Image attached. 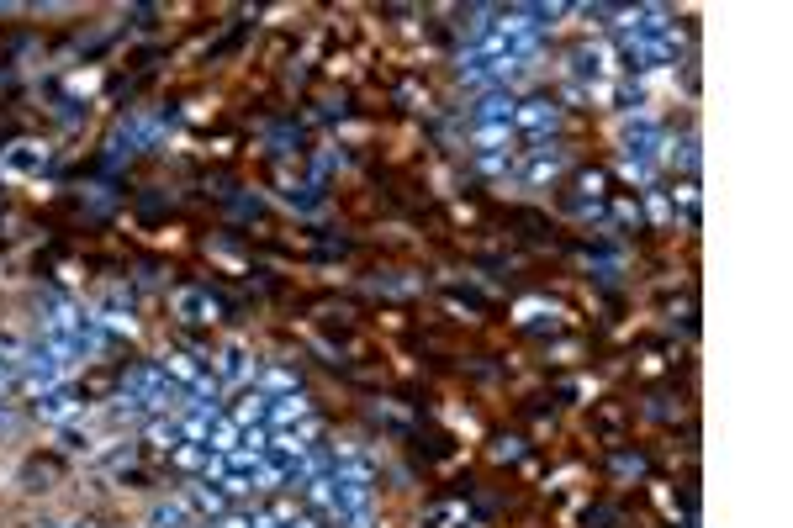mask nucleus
<instances>
[{
	"instance_id": "10",
	"label": "nucleus",
	"mask_w": 793,
	"mask_h": 528,
	"mask_svg": "<svg viewBox=\"0 0 793 528\" xmlns=\"http://www.w3.org/2000/svg\"><path fill=\"white\" fill-rule=\"evenodd\" d=\"M513 127H524V132H534V138H545V132L561 127V111L550 106V101H519V111H513Z\"/></svg>"
},
{
	"instance_id": "7",
	"label": "nucleus",
	"mask_w": 793,
	"mask_h": 528,
	"mask_svg": "<svg viewBox=\"0 0 793 528\" xmlns=\"http://www.w3.org/2000/svg\"><path fill=\"white\" fill-rule=\"evenodd\" d=\"M571 74H577V80H593V85H603L608 74H614V53H608L603 43H587V48H577V53H571Z\"/></svg>"
},
{
	"instance_id": "23",
	"label": "nucleus",
	"mask_w": 793,
	"mask_h": 528,
	"mask_svg": "<svg viewBox=\"0 0 793 528\" xmlns=\"http://www.w3.org/2000/svg\"><path fill=\"white\" fill-rule=\"evenodd\" d=\"M16 381H22V365H16V360H6V354H0V391H11Z\"/></svg>"
},
{
	"instance_id": "25",
	"label": "nucleus",
	"mask_w": 793,
	"mask_h": 528,
	"mask_svg": "<svg viewBox=\"0 0 793 528\" xmlns=\"http://www.w3.org/2000/svg\"><path fill=\"white\" fill-rule=\"evenodd\" d=\"M43 528H85V523H43Z\"/></svg>"
},
{
	"instance_id": "1",
	"label": "nucleus",
	"mask_w": 793,
	"mask_h": 528,
	"mask_svg": "<svg viewBox=\"0 0 793 528\" xmlns=\"http://www.w3.org/2000/svg\"><path fill=\"white\" fill-rule=\"evenodd\" d=\"M122 391L127 396H138L143 407H149V418H164V412H175L180 407V386L164 375V365H133L127 370V381H122Z\"/></svg>"
},
{
	"instance_id": "6",
	"label": "nucleus",
	"mask_w": 793,
	"mask_h": 528,
	"mask_svg": "<svg viewBox=\"0 0 793 528\" xmlns=\"http://www.w3.org/2000/svg\"><path fill=\"white\" fill-rule=\"evenodd\" d=\"M513 111H519L513 90H482V101L471 106V117H476V127H513Z\"/></svg>"
},
{
	"instance_id": "19",
	"label": "nucleus",
	"mask_w": 793,
	"mask_h": 528,
	"mask_svg": "<svg viewBox=\"0 0 793 528\" xmlns=\"http://www.w3.org/2000/svg\"><path fill=\"white\" fill-rule=\"evenodd\" d=\"M170 460H175L180 470H196V476H201V470H207V460H212V449H201V444H180Z\"/></svg>"
},
{
	"instance_id": "9",
	"label": "nucleus",
	"mask_w": 793,
	"mask_h": 528,
	"mask_svg": "<svg viewBox=\"0 0 793 528\" xmlns=\"http://www.w3.org/2000/svg\"><path fill=\"white\" fill-rule=\"evenodd\" d=\"M228 502H233V497H228L217 481H191V486H186V507H191V513H201V518H223Z\"/></svg>"
},
{
	"instance_id": "3",
	"label": "nucleus",
	"mask_w": 793,
	"mask_h": 528,
	"mask_svg": "<svg viewBox=\"0 0 793 528\" xmlns=\"http://www.w3.org/2000/svg\"><path fill=\"white\" fill-rule=\"evenodd\" d=\"M32 412H38V423H48V428H64V423H75L85 407H80V391L64 381V386H48V391L38 396V407H32Z\"/></svg>"
},
{
	"instance_id": "22",
	"label": "nucleus",
	"mask_w": 793,
	"mask_h": 528,
	"mask_svg": "<svg viewBox=\"0 0 793 528\" xmlns=\"http://www.w3.org/2000/svg\"><path fill=\"white\" fill-rule=\"evenodd\" d=\"M265 449H270V428L265 423L244 428V455H265Z\"/></svg>"
},
{
	"instance_id": "8",
	"label": "nucleus",
	"mask_w": 793,
	"mask_h": 528,
	"mask_svg": "<svg viewBox=\"0 0 793 528\" xmlns=\"http://www.w3.org/2000/svg\"><path fill=\"white\" fill-rule=\"evenodd\" d=\"M312 412H307V396L302 391H291V396H270L265 402V428H297V423H307Z\"/></svg>"
},
{
	"instance_id": "20",
	"label": "nucleus",
	"mask_w": 793,
	"mask_h": 528,
	"mask_svg": "<svg viewBox=\"0 0 793 528\" xmlns=\"http://www.w3.org/2000/svg\"><path fill=\"white\" fill-rule=\"evenodd\" d=\"M476 169H482V175H508L513 154H508V148H487V154H476Z\"/></svg>"
},
{
	"instance_id": "17",
	"label": "nucleus",
	"mask_w": 793,
	"mask_h": 528,
	"mask_svg": "<svg viewBox=\"0 0 793 528\" xmlns=\"http://www.w3.org/2000/svg\"><path fill=\"white\" fill-rule=\"evenodd\" d=\"M228 418H233L238 428H254V423H265V396H260V391H249V396H244V407H238V412H228Z\"/></svg>"
},
{
	"instance_id": "5",
	"label": "nucleus",
	"mask_w": 793,
	"mask_h": 528,
	"mask_svg": "<svg viewBox=\"0 0 793 528\" xmlns=\"http://www.w3.org/2000/svg\"><path fill=\"white\" fill-rule=\"evenodd\" d=\"M217 312H223V301H217L212 291H201V286L175 291V317L180 323H217Z\"/></svg>"
},
{
	"instance_id": "21",
	"label": "nucleus",
	"mask_w": 793,
	"mask_h": 528,
	"mask_svg": "<svg viewBox=\"0 0 793 528\" xmlns=\"http://www.w3.org/2000/svg\"><path fill=\"white\" fill-rule=\"evenodd\" d=\"M112 418H117V423H122V418H149V407H143L138 396H127V391H122L117 402H112Z\"/></svg>"
},
{
	"instance_id": "24",
	"label": "nucleus",
	"mask_w": 793,
	"mask_h": 528,
	"mask_svg": "<svg viewBox=\"0 0 793 528\" xmlns=\"http://www.w3.org/2000/svg\"><path fill=\"white\" fill-rule=\"evenodd\" d=\"M207 528H249V513H223V518H207Z\"/></svg>"
},
{
	"instance_id": "12",
	"label": "nucleus",
	"mask_w": 793,
	"mask_h": 528,
	"mask_svg": "<svg viewBox=\"0 0 793 528\" xmlns=\"http://www.w3.org/2000/svg\"><path fill=\"white\" fill-rule=\"evenodd\" d=\"M212 375L223 386H238V381H254V360H249V349L244 344H228L223 354H217V365H212Z\"/></svg>"
},
{
	"instance_id": "14",
	"label": "nucleus",
	"mask_w": 793,
	"mask_h": 528,
	"mask_svg": "<svg viewBox=\"0 0 793 528\" xmlns=\"http://www.w3.org/2000/svg\"><path fill=\"white\" fill-rule=\"evenodd\" d=\"M201 449H212V455H233V449H244V428L223 412V418L212 423V433H207V444H201Z\"/></svg>"
},
{
	"instance_id": "4",
	"label": "nucleus",
	"mask_w": 793,
	"mask_h": 528,
	"mask_svg": "<svg viewBox=\"0 0 793 528\" xmlns=\"http://www.w3.org/2000/svg\"><path fill=\"white\" fill-rule=\"evenodd\" d=\"M43 164H48V148L43 143H11L6 154H0V175H6V180H27V175H38Z\"/></svg>"
},
{
	"instance_id": "18",
	"label": "nucleus",
	"mask_w": 793,
	"mask_h": 528,
	"mask_svg": "<svg viewBox=\"0 0 793 528\" xmlns=\"http://www.w3.org/2000/svg\"><path fill=\"white\" fill-rule=\"evenodd\" d=\"M466 518V507L460 502H445V507H429V513L418 518V528H450V523H460Z\"/></svg>"
},
{
	"instance_id": "15",
	"label": "nucleus",
	"mask_w": 793,
	"mask_h": 528,
	"mask_svg": "<svg viewBox=\"0 0 793 528\" xmlns=\"http://www.w3.org/2000/svg\"><path fill=\"white\" fill-rule=\"evenodd\" d=\"M149 528H191V507H186V497L154 502V513H149Z\"/></svg>"
},
{
	"instance_id": "26",
	"label": "nucleus",
	"mask_w": 793,
	"mask_h": 528,
	"mask_svg": "<svg viewBox=\"0 0 793 528\" xmlns=\"http://www.w3.org/2000/svg\"><path fill=\"white\" fill-rule=\"evenodd\" d=\"M196 528H207V523H196Z\"/></svg>"
},
{
	"instance_id": "13",
	"label": "nucleus",
	"mask_w": 793,
	"mask_h": 528,
	"mask_svg": "<svg viewBox=\"0 0 793 528\" xmlns=\"http://www.w3.org/2000/svg\"><path fill=\"white\" fill-rule=\"evenodd\" d=\"M143 444H154V449H164V455H175L180 444V418L175 412H164V418H143Z\"/></svg>"
},
{
	"instance_id": "11",
	"label": "nucleus",
	"mask_w": 793,
	"mask_h": 528,
	"mask_svg": "<svg viewBox=\"0 0 793 528\" xmlns=\"http://www.w3.org/2000/svg\"><path fill=\"white\" fill-rule=\"evenodd\" d=\"M561 169H566V154H561V148H550V143H540V148L529 154V164L519 169V180H524V185H545V180H556Z\"/></svg>"
},
{
	"instance_id": "2",
	"label": "nucleus",
	"mask_w": 793,
	"mask_h": 528,
	"mask_svg": "<svg viewBox=\"0 0 793 528\" xmlns=\"http://www.w3.org/2000/svg\"><path fill=\"white\" fill-rule=\"evenodd\" d=\"M619 143H624V159H656L661 148H667V138H661V127H656L651 111H635V117H624Z\"/></svg>"
},
{
	"instance_id": "16",
	"label": "nucleus",
	"mask_w": 793,
	"mask_h": 528,
	"mask_svg": "<svg viewBox=\"0 0 793 528\" xmlns=\"http://www.w3.org/2000/svg\"><path fill=\"white\" fill-rule=\"evenodd\" d=\"M159 365H164V375H170V381H180V386H196L201 370H207V365L196 360V354H164Z\"/></svg>"
}]
</instances>
